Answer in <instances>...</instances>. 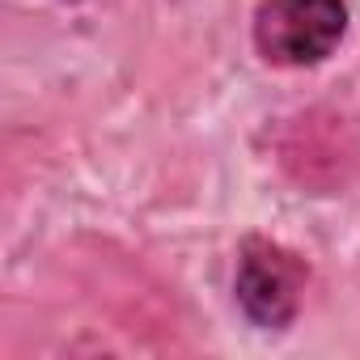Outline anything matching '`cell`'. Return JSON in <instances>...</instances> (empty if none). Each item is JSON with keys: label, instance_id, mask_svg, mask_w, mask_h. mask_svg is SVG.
<instances>
[{"label": "cell", "instance_id": "1", "mask_svg": "<svg viewBox=\"0 0 360 360\" xmlns=\"http://www.w3.org/2000/svg\"><path fill=\"white\" fill-rule=\"evenodd\" d=\"M347 34L343 0H263L255 13V47L267 64H322Z\"/></svg>", "mask_w": 360, "mask_h": 360}, {"label": "cell", "instance_id": "2", "mask_svg": "<svg viewBox=\"0 0 360 360\" xmlns=\"http://www.w3.org/2000/svg\"><path fill=\"white\" fill-rule=\"evenodd\" d=\"M305 263L267 238H246L238 255V305L255 326H288L301 309L305 292Z\"/></svg>", "mask_w": 360, "mask_h": 360}]
</instances>
